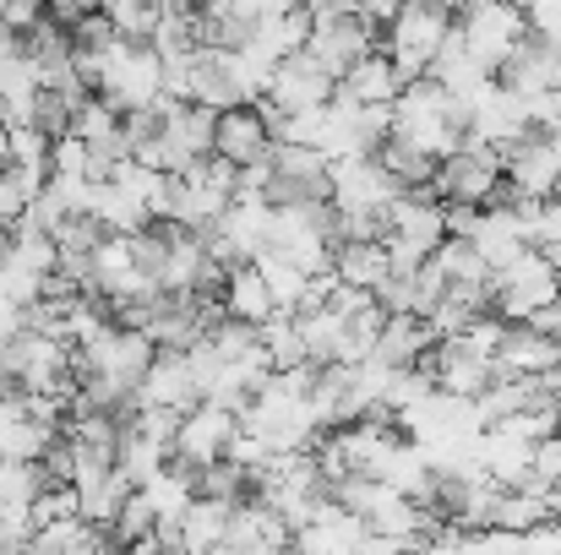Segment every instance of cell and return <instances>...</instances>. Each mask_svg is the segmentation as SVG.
<instances>
[{"label":"cell","instance_id":"ab89813d","mask_svg":"<svg viewBox=\"0 0 561 555\" xmlns=\"http://www.w3.org/2000/svg\"><path fill=\"white\" fill-rule=\"evenodd\" d=\"M22 327H27V311H22L11 294H0V344H5V338H16Z\"/></svg>","mask_w":561,"mask_h":555},{"label":"cell","instance_id":"f1b7e54d","mask_svg":"<svg viewBox=\"0 0 561 555\" xmlns=\"http://www.w3.org/2000/svg\"><path fill=\"white\" fill-rule=\"evenodd\" d=\"M251 267L262 273V284H267V294H273V311L295 316V311L306 305V294H311V273H300L295 262H284V256H273V251H262Z\"/></svg>","mask_w":561,"mask_h":555},{"label":"cell","instance_id":"ee69618b","mask_svg":"<svg viewBox=\"0 0 561 555\" xmlns=\"http://www.w3.org/2000/svg\"><path fill=\"white\" fill-rule=\"evenodd\" d=\"M5 256H11V229H0V267H5Z\"/></svg>","mask_w":561,"mask_h":555},{"label":"cell","instance_id":"74e56055","mask_svg":"<svg viewBox=\"0 0 561 555\" xmlns=\"http://www.w3.org/2000/svg\"><path fill=\"white\" fill-rule=\"evenodd\" d=\"M535 479L561 485V430H557V436H546V441L535 447Z\"/></svg>","mask_w":561,"mask_h":555},{"label":"cell","instance_id":"d4e9b609","mask_svg":"<svg viewBox=\"0 0 561 555\" xmlns=\"http://www.w3.org/2000/svg\"><path fill=\"white\" fill-rule=\"evenodd\" d=\"M218 305H224V316L251 322V327H262L267 316H278V311H273V294H267V284H262V273H256L251 262H245V267H234V273H224Z\"/></svg>","mask_w":561,"mask_h":555},{"label":"cell","instance_id":"cb8c5ba5","mask_svg":"<svg viewBox=\"0 0 561 555\" xmlns=\"http://www.w3.org/2000/svg\"><path fill=\"white\" fill-rule=\"evenodd\" d=\"M229 501H207V496H196L186 512H181V523H175V545L181 555H213L224 540H229Z\"/></svg>","mask_w":561,"mask_h":555},{"label":"cell","instance_id":"3957f363","mask_svg":"<svg viewBox=\"0 0 561 555\" xmlns=\"http://www.w3.org/2000/svg\"><path fill=\"white\" fill-rule=\"evenodd\" d=\"M234 201V170L224 159H202L181 175H170L164 185V207H159V223H175V229H191L202 234L207 223L224 218V207Z\"/></svg>","mask_w":561,"mask_h":555},{"label":"cell","instance_id":"7a4b0ae2","mask_svg":"<svg viewBox=\"0 0 561 555\" xmlns=\"http://www.w3.org/2000/svg\"><path fill=\"white\" fill-rule=\"evenodd\" d=\"M273 256L295 262L300 273L322 278L333 267V251H339V218H333V201H289V207H273L267 212V245Z\"/></svg>","mask_w":561,"mask_h":555},{"label":"cell","instance_id":"484cf974","mask_svg":"<svg viewBox=\"0 0 561 555\" xmlns=\"http://www.w3.org/2000/svg\"><path fill=\"white\" fill-rule=\"evenodd\" d=\"M339 284H350V289H366L376 294V284L392 273V262H387V245L381 240H344L339 251H333V267H328Z\"/></svg>","mask_w":561,"mask_h":555},{"label":"cell","instance_id":"e575fe53","mask_svg":"<svg viewBox=\"0 0 561 555\" xmlns=\"http://www.w3.org/2000/svg\"><path fill=\"white\" fill-rule=\"evenodd\" d=\"M49 181H88V148L77 137L49 142Z\"/></svg>","mask_w":561,"mask_h":555},{"label":"cell","instance_id":"ac0fdd59","mask_svg":"<svg viewBox=\"0 0 561 555\" xmlns=\"http://www.w3.org/2000/svg\"><path fill=\"white\" fill-rule=\"evenodd\" d=\"M557 366H561V344L551 333H540L535 322H502V338H496V355H491L496 381L502 375H551Z\"/></svg>","mask_w":561,"mask_h":555},{"label":"cell","instance_id":"83f0119b","mask_svg":"<svg viewBox=\"0 0 561 555\" xmlns=\"http://www.w3.org/2000/svg\"><path fill=\"white\" fill-rule=\"evenodd\" d=\"M306 38H311V16L295 5V11H284V16H267V22H256L245 49H256L262 60H273V66H278V60L300 55V49H306Z\"/></svg>","mask_w":561,"mask_h":555},{"label":"cell","instance_id":"60d3db41","mask_svg":"<svg viewBox=\"0 0 561 555\" xmlns=\"http://www.w3.org/2000/svg\"><path fill=\"white\" fill-rule=\"evenodd\" d=\"M398 5H403V0H355V11H360L366 22H376V27H387Z\"/></svg>","mask_w":561,"mask_h":555},{"label":"cell","instance_id":"4316f807","mask_svg":"<svg viewBox=\"0 0 561 555\" xmlns=\"http://www.w3.org/2000/svg\"><path fill=\"white\" fill-rule=\"evenodd\" d=\"M137 490H142V501L153 507L159 529H175V523H181V512H186L191 501H196L191 469H186V463H175V458H170V463H164V469H159L148 485H137Z\"/></svg>","mask_w":561,"mask_h":555},{"label":"cell","instance_id":"5bb4252c","mask_svg":"<svg viewBox=\"0 0 561 555\" xmlns=\"http://www.w3.org/2000/svg\"><path fill=\"white\" fill-rule=\"evenodd\" d=\"M234 436H240V414H229V408H218V403H196V408L181 414V425H175L170 458L186 463L191 474H196V469L229 458V441H234Z\"/></svg>","mask_w":561,"mask_h":555},{"label":"cell","instance_id":"d590c367","mask_svg":"<svg viewBox=\"0 0 561 555\" xmlns=\"http://www.w3.org/2000/svg\"><path fill=\"white\" fill-rule=\"evenodd\" d=\"M60 518H77V490L71 485H44L38 501H33V523H60Z\"/></svg>","mask_w":561,"mask_h":555},{"label":"cell","instance_id":"6da1fadb","mask_svg":"<svg viewBox=\"0 0 561 555\" xmlns=\"http://www.w3.org/2000/svg\"><path fill=\"white\" fill-rule=\"evenodd\" d=\"M387 137L414 148V153H425V159H447L469 137V104L453 99L447 88H436L431 77H414L387 104Z\"/></svg>","mask_w":561,"mask_h":555},{"label":"cell","instance_id":"4fadbf2b","mask_svg":"<svg viewBox=\"0 0 561 555\" xmlns=\"http://www.w3.org/2000/svg\"><path fill=\"white\" fill-rule=\"evenodd\" d=\"M55 267H60L55 234L16 223V229H11V256H5V267H0V294H11V300L27 311V305L44 294V278H49Z\"/></svg>","mask_w":561,"mask_h":555},{"label":"cell","instance_id":"f546056e","mask_svg":"<svg viewBox=\"0 0 561 555\" xmlns=\"http://www.w3.org/2000/svg\"><path fill=\"white\" fill-rule=\"evenodd\" d=\"M256 338H262V355H267V366L273 370H306V344H300V327H295V316H267L262 327H256Z\"/></svg>","mask_w":561,"mask_h":555},{"label":"cell","instance_id":"f6af8a7d","mask_svg":"<svg viewBox=\"0 0 561 555\" xmlns=\"http://www.w3.org/2000/svg\"><path fill=\"white\" fill-rule=\"evenodd\" d=\"M44 5H55V0H44Z\"/></svg>","mask_w":561,"mask_h":555},{"label":"cell","instance_id":"ffe728a7","mask_svg":"<svg viewBox=\"0 0 561 555\" xmlns=\"http://www.w3.org/2000/svg\"><path fill=\"white\" fill-rule=\"evenodd\" d=\"M137 403L142 408H170V414H186V408L202 403V386L191 375L186 349H159L153 355V366H148L142 386H137Z\"/></svg>","mask_w":561,"mask_h":555},{"label":"cell","instance_id":"8d00e7d4","mask_svg":"<svg viewBox=\"0 0 561 555\" xmlns=\"http://www.w3.org/2000/svg\"><path fill=\"white\" fill-rule=\"evenodd\" d=\"M38 16H49V5H44V0H0V27H5V33H16V38H22Z\"/></svg>","mask_w":561,"mask_h":555},{"label":"cell","instance_id":"7c38bea8","mask_svg":"<svg viewBox=\"0 0 561 555\" xmlns=\"http://www.w3.org/2000/svg\"><path fill=\"white\" fill-rule=\"evenodd\" d=\"M398 196H403V185L376 164V153L371 159L328 164V201H333V212H376V218H387V207Z\"/></svg>","mask_w":561,"mask_h":555},{"label":"cell","instance_id":"5b68a950","mask_svg":"<svg viewBox=\"0 0 561 555\" xmlns=\"http://www.w3.org/2000/svg\"><path fill=\"white\" fill-rule=\"evenodd\" d=\"M557 300H561V267L540 245H529L518 262H507L491 278V316H502V322H535Z\"/></svg>","mask_w":561,"mask_h":555},{"label":"cell","instance_id":"1f68e13d","mask_svg":"<svg viewBox=\"0 0 561 555\" xmlns=\"http://www.w3.org/2000/svg\"><path fill=\"white\" fill-rule=\"evenodd\" d=\"M38 190H44V175L5 164V170H0V229H16V223L27 218V207H33Z\"/></svg>","mask_w":561,"mask_h":555},{"label":"cell","instance_id":"603a6c76","mask_svg":"<svg viewBox=\"0 0 561 555\" xmlns=\"http://www.w3.org/2000/svg\"><path fill=\"white\" fill-rule=\"evenodd\" d=\"M403 93V71L381 55V49H371L366 60H355L344 77H339V99H350V104H392Z\"/></svg>","mask_w":561,"mask_h":555},{"label":"cell","instance_id":"7bdbcfd3","mask_svg":"<svg viewBox=\"0 0 561 555\" xmlns=\"http://www.w3.org/2000/svg\"><path fill=\"white\" fill-rule=\"evenodd\" d=\"M431 5H442V11H447V16H458V11H463V5H469V0H431Z\"/></svg>","mask_w":561,"mask_h":555},{"label":"cell","instance_id":"7402d4cb","mask_svg":"<svg viewBox=\"0 0 561 555\" xmlns=\"http://www.w3.org/2000/svg\"><path fill=\"white\" fill-rule=\"evenodd\" d=\"M431 349H436V333L425 327V316L398 311V316H381L366 360H376V366H387V370H414V366H425Z\"/></svg>","mask_w":561,"mask_h":555},{"label":"cell","instance_id":"4dcf8cb0","mask_svg":"<svg viewBox=\"0 0 561 555\" xmlns=\"http://www.w3.org/2000/svg\"><path fill=\"white\" fill-rule=\"evenodd\" d=\"M376 164H381L392 181L403 185V190H425V185H431V175H436V159H425V153H414V148L392 142V137L376 148Z\"/></svg>","mask_w":561,"mask_h":555},{"label":"cell","instance_id":"2e32d148","mask_svg":"<svg viewBox=\"0 0 561 555\" xmlns=\"http://www.w3.org/2000/svg\"><path fill=\"white\" fill-rule=\"evenodd\" d=\"M273 153V126L262 104H234L213 115V159H224L229 170H251Z\"/></svg>","mask_w":561,"mask_h":555},{"label":"cell","instance_id":"b9f144b4","mask_svg":"<svg viewBox=\"0 0 561 555\" xmlns=\"http://www.w3.org/2000/svg\"><path fill=\"white\" fill-rule=\"evenodd\" d=\"M295 5H300L311 22H322V16H339V11H350L355 0H295Z\"/></svg>","mask_w":561,"mask_h":555},{"label":"cell","instance_id":"ba28073f","mask_svg":"<svg viewBox=\"0 0 561 555\" xmlns=\"http://www.w3.org/2000/svg\"><path fill=\"white\" fill-rule=\"evenodd\" d=\"M496 190H502V153H496V148L463 137L458 153L436 159L431 196H436L442 207H474V212H480V207L496 201Z\"/></svg>","mask_w":561,"mask_h":555},{"label":"cell","instance_id":"f35d334b","mask_svg":"<svg viewBox=\"0 0 561 555\" xmlns=\"http://www.w3.org/2000/svg\"><path fill=\"white\" fill-rule=\"evenodd\" d=\"M524 555H561V518L540 523L535 534H524Z\"/></svg>","mask_w":561,"mask_h":555},{"label":"cell","instance_id":"8fae6325","mask_svg":"<svg viewBox=\"0 0 561 555\" xmlns=\"http://www.w3.org/2000/svg\"><path fill=\"white\" fill-rule=\"evenodd\" d=\"M557 175H561V142H551L540 126H529L518 142L502 148V181H507L513 196L551 201L557 196Z\"/></svg>","mask_w":561,"mask_h":555},{"label":"cell","instance_id":"277c9868","mask_svg":"<svg viewBox=\"0 0 561 555\" xmlns=\"http://www.w3.org/2000/svg\"><path fill=\"white\" fill-rule=\"evenodd\" d=\"M447 33H453V16H447L442 5H431V0H403V5L392 11V22L381 27V55L403 71V82H414V77H425L431 60L442 55Z\"/></svg>","mask_w":561,"mask_h":555},{"label":"cell","instance_id":"9c48e42d","mask_svg":"<svg viewBox=\"0 0 561 555\" xmlns=\"http://www.w3.org/2000/svg\"><path fill=\"white\" fill-rule=\"evenodd\" d=\"M371 49H381V27L366 22L355 5L339 11V16H322L311 22V38H306V55L328 71V77H344L355 60H366Z\"/></svg>","mask_w":561,"mask_h":555},{"label":"cell","instance_id":"d6986e66","mask_svg":"<svg viewBox=\"0 0 561 555\" xmlns=\"http://www.w3.org/2000/svg\"><path fill=\"white\" fill-rule=\"evenodd\" d=\"M496 82L513 93V99H535V93H561V49L557 44H546L540 33H529L513 55H507V66L496 71Z\"/></svg>","mask_w":561,"mask_h":555},{"label":"cell","instance_id":"52a82bcc","mask_svg":"<svg viewBox=\"0 0 561 555\" xmlns=\"http://www.w3.org/2000/svg\"><path fill=\"white\" fill-rule=\"evenodd\" d=\"M131 159L148 164V170H159V175H181L191 164L213 159V109L170 99L164 104V120H159V137L142 153H131Z\"/></svg>","mask_w":561,"mask_h":555},{"label":"cell","instance_id":"e0dca14e","mask_svg":"<svg viewBox=\"0 0 561 555\" xmlns=\"http://www.w3.org/2000/svg\"><path fill=\"white\" fill-rule=\"evenodd\" d=\"M425 375H431V386H436V392H447V397H469V403L496 381L491 355L469 349L458 333H453V338H436V349L425 355Z\"/></svg>","mask_w":561,"mask_h":555},{"label":"cell","instance_id":"8992f818","mask_svg":"<svg viewBox=\"0 0 561 555\" xmlns=\"http://www.w3.org/2000/svg\"><path fill=\"white\" fill-rule=\"evenodd\" d=\"M453 33H458V44L496 77V71L507 66V55L529 38V16H524L518 0H469V5L453 16Z\"/></svg>","mask_w":561,"mask_h":555},{"label":"cell","instance_id":"836d02e7","mask_svg":"<svg viewBox=\"0 0 561 555\" xmlns=\"http://www.w3.org/2000/svg\"><path fill=\"white\" fill-rule=\"evenodd\" d=\"M38 490H44V469H38V463H5V458H0V512L33 507Z\"/></svg>","mask_w":561,"mask_h":555},{"label":"cell","instance_id":"44dd1931","mask_svg":"<svg viewBox=\"0 0 561 555\" xmlns=\"http://www.w3.org/2000/svg\"><path fill=\"white\" fill-rule=\"evenodd\" d=\"M360 534H366L360 518H350L339 501H322V507L289 534V551L295 555H355Z\"/></svg>","mask_w":561,"mask_h":555},{"label":"cell","instance_id":"30bf717a","mask_svg":"<svg viewBox=\"0 0 561 555\" xmlns=\"http://www.w3.org/2000/svg\"><path fill=\"white\" fill-rule=\"evenodd\" d=\"M262 201H267V207H289V201H328V159H322L317 148L273 142Z\"/></svg>","mask_w":561,"mask_h":555},{"label":"cell","instance_id":"d6a6232c","mask_svg":"<svg viewBox=\"0 0 561 555\" xmlns=\"http://www.w3.org/2000/svg\"><path fill=\"white\" fill-rule=\"evenodd\" d=\"M99 11L110 16V27L121 38H137V44H148L153 27H159V5L153 0H99Z\"/></svg>","mask_w":561,"mask_h":555},{"label":"cell","instance_id":"9a60e30c","mask_svg":"<svg viewBox=\"0 0 561 555\" xmlns=\"http://www.w3.org/2000/svg\"><path fill=\"white\" fill-rule=\"evenodd\" d=\"M333 93H339V77H328V71L300 49V55H289V60L273 66L262 104H267L273 115H300V109H322V104H333Z\"/></svg>","mask_w":561,"mask_h":555},{"label":"cell","instance_id":"bcb514c9","mask_svg":"<svg viewBox=\"0 0 561 555\" xmlns=\"http://www.w3.org/2000/svg\"><path fill=\"white\" fill-rule=\"evenodd\" d=\"M153 5H164V0H153Z\"/></svg>","mask_w":561,"mask_h":555}]
</instances>
